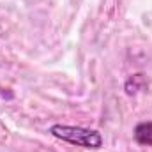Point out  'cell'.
Segmentation results:
<instances>
[{
    "mask_svg": "<svg viewBox=\"0 0 152 152\" xmlns=\"http://www.w3.org/2000/svg\"><path fill=\"white\" fill-rule=\"evenodd\" d=\"M50 133L62 140L67 142L76 147H83V149H99L103 145V136L99 131L96 129H87V127H80V126H62V124H55L50 127Z\"/></svg>",
    "mask_w": 152,
    "mask_h": 152,
    "instance_id": "1",
    "label": "cell"
},
{
    "mask_svg": "<svg viewBox=\"0 0 152 152\" xmlns=\"http://www.w3.org/2000/svg\"><path fill=\"white\" fill-rule=\"evenodd\" d=\"M134 140L140 145H152V122H140L134 127Z\"/></svg>",
    "mask_w": 152,
    "mask_h": 152,
    "instance_id": "2",
    "label": "cell"
}]
</instances>
